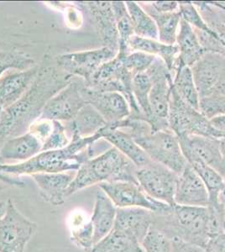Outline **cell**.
Here are the masks:
<instances>
[{
  "instance_id": "6da1fadb",
  "label": "cell",
  "mask_w": 225,
  "mask_h": 252,
  "mask_svg": "<svg viewBox=\"0 0 225 252\" xmlns=\"http://www.w3.org/2000/svg\"><path fill=\"white\" fill-rule=\"evenodd\" d=\"M72 78L57 66L40 64L36 78L25 94L3 109L0 116V144L28 132L30 126L40 118L49 99L64 89Z\"/></svg>"
},
{
  "instance_id": "7a4b0ae2",
  "label": "cell",
  "mask_w": 225,
  "mask_h": 252,
  "mask_svg": "<svg viewBox=\"0 0 225 252\" xmlns=\"http://www.w3.org/2000/svg\"><path fill=\"white\" fill-rule=\"evenodd\" d=\"M225 221L222 208L175 204L168 214L155 215L153 227L170 239L180 238L204 248L210 238L225 229Z\"/></svg>"
},
{
  "instance_id": "3957f363",
  "label": "cell",
  "mask_w": 225,
  "mask_h": 252,
  "mask_svg": "<svg viewBox=\"0 0 225 252\" xmlns=\"http://www.w3.org/2000/svg\"><path fill=\"white\" fill-rule=\"evenodd\" d=\"M101 139L99 133L85 138L72 135L71 142L65 148L40 152L20 163L0 165V172L20 178L36 173L77 172L85 161L94 158V145Z\"/></svg>"
},
{
  "instance_id": "277c9868",
  "label": "cell",
  "mask_w": 225,
  "mask_h": 252,
  "mask_svg": "<svg viewBox=\"0 0 225 252\" xmlns=\"http://www.w3.org/2000/svg\"><path fill=\"white\" fill-rule=\"evenodd\" d=\"M136 166L122 153L111 146L80 166L66 192V197L95 184L115 182L137 183Z\"/></svg>"
},
{
  "instance_id": "5b68a950",
  "label": "cell",
  "mask_w": 225,
  "mask_h": 252,
  "mask_svg": "<svg viewBox=\"0 0 225 252\" xmlns=\"http://www.w3.org/2000/svg\"><path fill=\"white\" fill-rule=\"evenodd\" d=\"M146 72L152 83L149 95L151 119L148 124L151 130L157 132L171 129L168 114L173 76L159 58H156Z\"/></svg>"
},
{
  "instance_id": "8992f818",
  "label": "cell",
  "mask_w": 225,
  "mask_h": 252,
  "mask_svg": "<svg viewBox=\"0 0 225 252\" xmlns=\"http://www.w3.org/2000/svg\"><path fill=\"white\" fill-rule=\"evenodd\" d=\"M168 123L171 131L178 138L202 135L220 139L225 135V133L215 129L210 121L198 109L184 103L172 90V87L169 104Z\"/></svg>"
},
{
  "instance_id": "52a82bcc",
  "label": "cell",
  "mask_w": 225,
  "mask_h": 252,
  "mask_svg": "<svg viewBox=\"0 0 225 252\" xmlns=\"http://www.w3.org/2000/svg\"><path fill=\"white\" fill-rule=\"evenodd\" d=\"M134 141L152 161L166 166L177 175L181 174L188 165L181 149L179 138L171 129L150 132Z\"/></svg>"
},
{
  "instance_id": "ba28073f",
  "label": "cell",
  "mask_w": 225,
  "mask_h": 252,
  "mask_svg": "<svg viewBox=\"0 0 225 252\" xmlns=\"http://www.w3.org/2000/svg\"><path fill=\"white\" fill-rule=\"evenodd\" d=\"M36 229L37 224L24 216L12 199H8L0 217V252H25Z\"/></svg>"
},
{
  "instance_id": "9c48e42d",
  "label": "cell",
  "mask_w": 225,
  "mask_h": 252,
  "mask_svg": "<svg viewBox=\"0 0 225 252\" xmlns=\"http://www.w3.org/2000/svg\"><path fill=\"white\" fill-rule=\"evenodd\" d=\"M99 188L117 209L142 208L157 215H166L172 209L171 205L151 198L135 183H103L99 184Z\"/></svg>"
},
{
  "instance_id": "30bf717a",
  "label": "cell",
  "mask_w": 225,
  "mask_h": 252,
  "mask_svg": "<svg viewBox=\"0 0 225 252\" xmlns=\"http://www.w3.org/2000/svg\"><path fill=\"white\" fill-rule=\"evenodd\" d=\"M137 183L143 191L156 200L175 205L174 197L178 175L161 164L151 160L146 166L138 168Z\"/></svg>"
},
{
  "instance_id": "8fae6325",
  "label": "cell",
  "mask_w": 225,
  "mask_h": 252,
  "mask_svg": "<svg viewBox=\"0 0 225 252\" xmlns=\"http://www.w3.org/2000/svg\"><path fill=\"white\" fill-rule=\"evenodd\" d=\"M117 53V51L113 49L99 47L84 52L59 55L56 58V63L57 67L63 72L80 78L84 83H88L97 70L104 63L113 60Z\"/></svg>"
},
{
  "instance_id": "7c38bea8",
  "label": "cell",
  "mask_w": 225,
  "mask_h": 252,
  "mask_svg": "<svg viewBox=\"0 0 225 252\" xmlns=\"http://www.w3.org/2000/svg\"><path fill=\"white\" fill-rule=\"evenodd\" d=\"M83 86V79L72 78L64 89L49 99L38 120L66 122L72 121L87 104L82 94Z\"/></svg>"
},
{
  "instance_id": "4fadbf2b",
  "label": "cell",
  "mask_w": 225,
  "mask_h": 252,
  "mask_svg": "<svg viewBox=\"0 0 225 252\" xmlns=\"http://www.w3.org/2000/svg\"><path fill=\"white\" fill-rule=\"evenodd\" d=\"M94 26L101 47L119 51L117 23L112 9L111 2H77Z\"/></svg>"
},
{
  "instance_id": "5bb4252c",
  "label": "cell",
  "mask_w": 225,
  "mask_h": 252,
  "mask_svg": "<svg viewBox=\"0 0 225 252\" xmlns=\"http://www.w3.org/2000/svg\"><path fill=\"white\" fill-rule=\"evenodd\" d=\"M82 94L86 103L96 109L108 125L117 123L130 115L128 102L115 92H100L83 86Z\"/></svg>"
},
{
  "instance_id": "9a60e30c",
  "label": "cell",
  "mask_w": 225,
  "mask_h": 252,
  "mask_svg": "<svg viewBox=\"0 0 225 252\" xmlns=\"http://www.w3.org/2000/svg\"><path fill=\"white\" fill-rule=\"evenodd\" d=\"M175 204L183 206L208 207L209 195L205 184L189 164L178 175L174 197Z\"/></svg>"
},
{
  "instance_id": "2e32d148",
  "label": "cell",
  "mask_w": 225,
  "mask_h": 252,
  "mask_svg": "<svg viewBox=\"0 0 225 252\" xmlns=\"http://www.w3.org/2000/svg\"><path fill=\"white\" fill-rule=\"evenodd\" d=\"M191 70L200 97L208 96L225 71V57L205 53L191 66Z\"/></svg>"
},
{
  "instance_id": "e0dca14e",
  "label": "cell",
  "mask_w": 225,
  "mask_h": 252,
  "mask_svg": "<svg viewBox=\"0 0 225 252\" xmlns=\"http://www.w3.org/2000/svg\"><path fill=\"white\" fill-rule=\"evenodd\" d=\"M179 141L181 149L188 163L197 172L208 189L209 195L208 206L214 207L215 209L222 208L219 203V198L221 192L225 189V178L214 168H212L211 166L200 160L199 158L192 151L185 141L180 139Z\"/></svg>"
},
{
  "instance_id": "ac0fdd59",
  "label": "cell",
  "mask_w": 225,
  "mask_h": 252,
  "mask_svg": "<svg viewBox=\"0 0 225 252\" xmlns=\"http://www.w3.org/2000/svg\"><path fill=\"white\" fill-rule=\"evenodd\" d=\"M155 214L142 208L117 209L114 229L136 238L140 243L153 227Z\"/></svg>"
},
{
  "instance_id": "d6986e66",
  "label": "cell",
  "mask_w": 225,
  "mask_h": 252,
  "mask_svg": "<svg viewBox=\"0 0 225 252\" xmlns=\"http://www.w3.org/2000/svg\"><path fill=\"white\" fill-rule=\"evenodd\" d=\"M75 175L76 172L36 173L32 175V178L46 203L52 206H61L65 203L66 191Z\"/></svg>"
},
{
  "instance_id": "ffe728a7",
  "label": "cell",
  "mask_w": 225,
  "mask_h": 252,
  "mask_svg": "<svg viewBox=\"0 0 225 252\" xmlns=\"http://www.w3.org/2000/svg\"><path fill=\"white\" fill-rule=\"evenodd\" d=\"M40 69L37 64L26 71H16L3 74L0 78V105L5 109L19 100L28 90Z\"/></svg>"
},
{
  "instance_id": "44dd1931",
  "label": "cell",
  "mask_w": 225,
  "mask_h": 252,
  "mask_svg": "<svg viewBox=\"0 0 225 252\" xmlns=\"http://www.w3.org/2000/svg\"><path fill=\"white\" fill-rule=\"evenodd\" d=\"M179 139L185 141L200 160L211 166L225 179V162L223 158L220 138L189 135Z\"/></svg>"
},
{
  "instance_id": "7402d4cb",
  "label": "cell",
  "mask_w": 225,
  "mask_h": 252,
  "mask_svg": "<svg viewBox=\"0 0 225 252\" xmlns=\"http://www.w3.org/2000/svg\"><path fill=\"white\" fill-rule=\"evenodd\" d=\"M129 46L131 52H144L154 56L156 58H161L170 70L172 76L181 66H183L178 58L179 51L177 45H165L160 42L159 40L140 37L134 34L129 40Z\"/></svg>"
},
{
  "instance_id": "603a6c76",
  "label": "cell",
  "mask_w": 225,
  "mask_h": 252,
  "mask_svg": "<svg viewBox=\"0 0 225 252\" xmlns=\"http://www.w3.org/2000/svg\"><path fill=\"white\" fill-rule=\"evenodd\" d=\"M98 133L103 140L119 150L123 155L131 160L137 168L151 162V160L148 155L127 132L122 129H109L106 125L105 127H103Z\"/></svg>"
},
{
  "instance_id": "cb8c5ba5",
  "label": "cell",
  "mask_w": 225,
  "mask_h": 252,
  "mask_svg": "<svg viewBox=\"0 0 225 252\" xmlns=\"http://www.w3.org/2000/svg\"><path fill=\"white\" fill-rule=\"evenodd\" d=\"M117 215V207L100 189L95 196L94 212L91 222L94 227V245L108 235L114 229Z\"/></svg>"
},
{
  "instance_id": "d4e9b609",
  "label": "cell",
  "mask_w": 225,
  "mask_h": 252,
  "mask_svg": "<svg viewBox=\"0 0 225 252\" xmlns=\"http://www.w3.org/2000/svg\"><path fill=\"white\" fill-rule=\"evenodd\" d=\"M43 144L31 132L11 138L0 146V155L3 160L26 161L42 152Z\"/></svg>"
},
{
  "instance_id": "484cf974",
  "label": "cell",
  "mask_w": 225,
  "mask_h": 252,
  "mask_svg": "<svg viewBox=\"0 0 225 252\" xmlns=\"http://www.w3.org/2000/svg\"><path fill=\"white\" fill-rule=\"evenodd\" d=\"M176 45L179 51L178 58L183 66L191 67L205 54L193 28L183 19L180 23Z\"/></svg>"
},
{
  "instance_id": "4316f807",
  "label": "cell",
  "mask_w": 225,
  "mask_h": 252,
  "mask_svg": "<svg viewBox=\"0 0 225 252\" xmlns=\"http://www.w3.org/2000/svg\"><path fill=\"white\" fill-rule=\"evenodd\" d=\"M104 121L99 113L94 107L87 103L82 108L76 117L67 123L66 131L72 135L85 138L93 136L105 127Z\"/></svg>"
},
{
  "instance_id": "83f0119b",
  "label": "cell",
  "mask_w": 225,
  "mask_h": 252,
  "mask_svg": "<svg viewBox=\"0 0 225 252\" xmlns=\"http://www.w3.org/2000/svg\"><path fill=\"white\" fill-rule=\"evenodd\" d=\"M146 13L151 15L157 25L158 40L165 45H176L182 16L179 11L172 13H157L149 6L147 2H139Z\"/></svg>"
},
{
  "instance_id": "f1b7e54d",
  "label": "cell",
  "mask_w": 225,
  "mask_h": 252,
  "mask_svg": "<svg viewBox=\"0 0 225 252\" xmlns=\"http://www.w3.org/2000/svg\"><path fill=\"white\" fill-rule=\"evenodd\" d=\"M89 252H145L140 241L116 229L95 244Z\"/></svg>"
},
{
  "instance_id": "f546056e",
  "label": "cell",
  "mask_w": 225,
  "mask_h": 252,
  "mask_svg": "<svg viewBox=\"0 0 225 252\" xmlns=\"http://www.w3.org/2000/svg\"><path fill=\"white\" fill-rule=\"evenodd\" d=\"M172 90L184 103L199 110L200 96L194 82L191 67L181 66L175 72L172 81Z\"/></svg>"
},
{
  "instance_id": "4dcf8cb0",
  "label": "cell",
  "mask_w": 225,
  "mask_h": 252,
  "mask_svg": "<svg viewBox=\"0 0 225 252\" xmlns=\"http://www.w3.org/2000/svg\"><path fill=\"white\" fill-rule=\"evenodd\" d=\"M70 238L77 247L89 252L94 246V227L85 213L74 212L68 220Z\"/></svg>"
},
{
  "instance_id": "1f68e13d",
  "label": "cell",
  "mask_w": 225,
  "mask_h": 252,
  "mask_svg": "<svg viewBox=\"0 0 225 252\" xmlns=\"http://www.w3.org/2000/svg\"><path fill=\"white\" fill-rule=\"evenodd\" d=\"M125 3L133 24L134 34L140 37L158 40V31L156 22L140 5L139 2L127 1Z\"/></svg>"
},
{
  "instance_id": "d6a6232c",
  "label": "cell",
  "mask_w": 225,
  "mask_h": 252,
  "mask_svg": "<svg viewBox=\"0 0 225 252\" xmlns=\"http://www.w3.org/2000/svg\"><path fill=\"white\" fill-rule=\"evenodd\" d=\"M112 9L117 23L119 34V51L118 54L126 55L131 52L129 42L134 35V27L128 14L125 2H113Z\"/></svg>"
},
{
  "instance_id": "836d02e7",
  "label": "cell",
  "mask_w": 225,
  "mask_h": 252,
  "mask_svg": "<svg viewBox=\"0 0 225 252\" xmlns=\"http://www.w3.org/2000/svg\"><path fill=\"white\" fill-rule=\"evenodd\" d=\"M36 65V61L32 56L21 51L4 49L0 44V78L10 69L26 71Z\"/></svg>"
},
{
  "instance_id": "e575fe53",
  "label": "cell",
  "mask_w": 225,
  "mask_h": 252,
  "mask_svg": "<svg viewBox=\"0 0 225 252\" xmlns=\"http://www.w3.org/2000/svg\"><path fill=\"white\" fill-rule=\"evenodd\" d=\"M199 11L208 28L214 33L217 40L225 49V25L220 19L214 2H193Z\"/></svg>"
},
{
  "instance_id": "d590c367",
  "label": "cell",
  "mask_w": 225,
  "mask_h": 252,
  "mask_svg": "<svg viewBox=\"0 0 225 252\" xmlns=\"http://www.w3.org/2000/svg\"><path fill=\"white\" fill-rule=\"evenodd\" d=\"M151 86L152 83L151 79L146 72L134 75L132 84L133 94L136 101L137 105L147 123L151 119V108L149 103V95Z\"/></svg>"
},
{
  "instance_id": "8d00e7d4",
  "label": "cell",
  "mask_w": 225,
  "mask_h": 252,
  "mask_svg": "<svg viewBox=\"0 0 225 252\" xmlns=\"http://www.w3.org/2000/svg\"><path fill=\"white\" fill-rule=\"evenodd\" d=\"M117 57L123 65L134 75L146 72L156 59L154 56L140 52H131L126 55L117 53Z\"/></svg>"
},
{
  "instance_id": "74e56055",
  "label": "cell",
  "mask_w": 225,
  "mask_h": 252,
  "mask_svg": "<svg viewBox=\"0 0 225 252\" xmlns=\"http://www.w3.org/2000/svg\"><path fill=\"white\" fill-rule=\"evenodd\" d=\"M145 252H171V239L162 231L152 227L141 242Z\"/></svg>"
},
{
  "instance_id": "f35d334b",
  "label": "cell",
  "mask_w": 225,
  "mask_h": 252,
  "mask_svg": "<svg viewBox=\"0 0 225 252\" xmlns=\"http://www.w3.org/2000/svg\"><path fill=\"white\" fill-rule=\"evenodd\" d=\"M199 111L208 121L225 115V96L211 94L200 97Z\"/></svg>"
},
{
  "instance_id": "ab89813d",
  "label": "cell",
  "mask_w": 225,
  "mask_h": 252,
  "mask_svg": "<svg viewBox=\"0 0 225 252\" xmlns=\"http://www.w3.org/2000/svg\"><path fill=\"white\" fill-rule=\"evenodd\" d=\"M182 19L195 30L213 33L193 2H178Z\"/></svg>"
},
{
  "instance_id": "60d3db41",
  "label": "cell",
  "mask_w": 225,
  "mask_h": 252,
  "mask_svg": "<svg viewBox=\"0 0 225 252\" xmlns=\"http://www.w3.org/2000/svg\"><path fill=\"white\" fill-rule=\"evenodd\" d=\"M54 126L52 134L50 135L46 141H44L42 146V152L60 150L68 146L71 140L66 134V126H63L61 121H53Z\"/></svg>"
},
{
  "instance_id": "b9f144b4",
  "label": "cell",
  "mask_w": 225,
  "mask_h": 252,
  "mask_svg": "<svg viewBox=\"0 0 225 252\" xmlns=\"http://www.w3.org/2000/svg\"><path fill=\"white\" fill-rule=\"evenodd\" d=\"M53 126H54L53 121L37 120L30 126L29 132L35 135L43 144L52 134Z\"/></svg>"
},
{
  "instance_id": "7bdbcfd3",
  "label": "cell",
  "mask_w": 225,
  "mask_h": 252,
  "mask_svg": "<svg viewBox=\"0 0 225 252\" xmlns=\"http://www.w3.org/2000/svg\"><path fill=\"white\" fill-rule=\"evenodd\" d=\"M171 252H207L203 247L180 238H171Z\"/></svg>"
},
{
  "instance_id": "ee69618b",
  "label": "cell",
  "mask_w": 225,
  "mask_h": 252,
  "mask_svg": "<svg viewBox=\"0 0 225 252\" xmlns=\"http://www.w3.org/2000/svg\"><path fill=\"white\" fill-rule=\"evenodd\" d=\"M204 249L207 252H225V230L218 233L208 240Z\"/></svg>"
},
{
  "instance_id": "f6af8a7d",
  "label": "cell",
  "mask_w": 225,
  "mask_h": 252,
  "mask_svg": "<svg viewBox=\"0 0 225 252\" xmlns=\"http://www.w3.org/2000/svg\"><path fill=\"white\" fill-rule=\"evenodd\" d=\"M151 9L157 13H172L179 11V3L176 1H154L147 2Z\"/></svg>"
},
{
  "instance_id": "bcb514c9",
  "label": "cell",
  "mask_w": 225,
  "mask_h": 252,
  "mask_svg": "<svg viewBox=\"0 0 225 252\" xmlns=\"http://www.w3.org/2000/svg\"><path fill=\"white\" fill-rule=\"evenodd\" d=\"M210 122L215 129L225 134V115L214 118L210 121Z\"/></svg>"
},
{
  "instance_id": "7dc6e473",
  "label": "cell",
  "mask_w": 225,
  "mask_h": 252,
  "mask_svg": "<svg viewBox=\"0 0 225 252\" xmlns=\"http://www.w3.org/2000/svg\"><path fill=\"white\" fill-rule=\"evenodd\" d=\"M211 94H221L225 96V71L221 76L220 81L217 83Z\"/></svg>"
},
{
  "instance_id": "c3c4849f",
  "label": "cell",
  "mask_w": 225,
  "mask_h": 252,
  "mask_svg": "<svg viewBox=\"0 0 225 252\" xmlns=\"http://www.w3.org/2000/svg\"><path fill=\"white\" fill-rule=\"evenodd\" d=\"M217 7L220 19L225 25V2H214Z\"/></svg>"
},
{
  "instance_id": "681fc988",
  "label": "cell",
  "mask_w": 225,
  "mask_h": 252,
  "mask_svg": "<svg viewBox=\"0 0 225 252\" xmlns=\"http://www.w3.org/2000/svg\"><path fill=\"white\" fill-rule=\"evenodd\" d=\"M219 203H220V206L222 207L223 213H224L225 220V189H224V191L220 194Z\"/></svg>"
},
{
  "instance_id": "f907efd6",
  "label": "cell",
  "mask_w": 225,
  "mask_h": 252,
  "mask_svg": "<svg viewBox=\"0 0 225 252\" xmlns=\"http://www.w3.org/2000/svg\"><path fill=\"white\" fill-rule=\"evenodd\" d=\"M220 146H221L223 158L225 162V134L223 135V137L220 138Z\"/></svg>"
},
{
  "instance_id": "816d5d0a",
  "label": "cell",
  "mask_w": 225,
  "mask_h": 252,
  "mask_svg": "<svg viewBox=\"0 0 225 252\" xmlns=\"http://www.w3.org/2000/svg\"><path fill=\"white\" fill-rule=\"evenodd\" d=\"M5 164V160H3V158L0 155V165H3Z\"/></svg>"
},
{
  "instance_id": "f5cc1de1",
  "label": "cell",
  "mask_w": 225,
  "mask_h": 252,
  "mask_svg": "<svg viewBox=\"0 0 225 252\" xmlns=\"http://www.w3.org/2000/svg\"><path fill=\"white\" fill-rule=\"evenodd\" d=\"M6 202H0V209H2L3 207L5 206Z\"/></svg>"
},
{
  "instance_id": "db71d44e",
  "label": "cell",
  "mask_w": 225,
  "mask_h": 252,
  "mask_svg": "<svg viewBox=\"0 0 225 252\" xmlns=\"http://www.w3.org/2000/svg\"><path fill=\"white\" fill-rule=\"evenodd\" d=\"M4 207H3V208H2V209H0V217H1L2 215H3V212H4Z\"/></svg>"
},
{
  "instance_id": "11a10c76",
  "label": "cell",
  "mask_w": 225,
  "mask_h": 252,
  "mask_svg": "<svg viewBox=\"0 0 225 252\" xmlns=\"http://www.w3.org/2000/svg\"><path fill=\"white\" fill-rule=\"evenodd\" d=\"M2 111H3V107L0 105V116H1V113H2Z\"/></svg>"
},
{
  "instance_id": "9f6ffc18",
  "label": "cell",
  "mask_w": 225,
  "mask_h": 252,
  "mask_svg": "<svg viewBox=\"0 0 225 252\" xmlns=\"http://www.w3.org/2000/svg\"><path fill=\"white\" fill-rule=\"evenodd\" d=\"M224 229H225V223H224Z\"/></svg>"
},
{
  "instance_id": "6f0895ef",
  "label": "cell",
  "mask_w": 225,
  "mask_h": 252,
  "mask_svg": "<svg viewBox=\"0 0 225 252\" xmlns=\"http://www.w3.org/2000/svg\"></svg>"
}]
</instances>
